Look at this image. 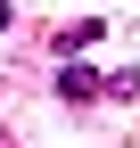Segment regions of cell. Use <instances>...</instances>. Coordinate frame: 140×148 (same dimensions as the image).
Instances as JSON below:
<instances>
[{
    "mask_svg": "<svg viewBox=\"0 0 140 148\" xmlns=\"http://www.w3.org/2000/svg\"><path fill=\"white\" fill-rule=\"evenodd\" d=\"M99 99H140V66H115V74H99Z\"/></svg>",
    "mask_w": 140,
    "mask_h": 148,
    "instance_id": "7a4b0ae2",
    "label": "cell"
},
{
    "mask_svg": "<svg viewBox=\"0 0 140 148\" xmlns=\"http://www.w3.org/2000/svg\"><path fill=\"white\" fill-rule=\"evenodd\" d=\"M58 99H66V107H91V99H99V74H91V66H58Z\"/></svg>",
    "mask_w": 140,
    "mask_h": 148,
    "instance_id": "6da1fadb",
    "label": "cell"
},
{
    "mask_svg": "<svg viewBox=\"0 0 140 148\" xmlns=\"http://www.w3.org/2000/svg\"><path fill=\"white\" fill-rule=\"evenodd\" d=\"M99 33H107V25H99V16H82V25H66V33H58V49H66V58H74V49H91Z\"/></svg>",
    "mask_w": 140,
    "mask_h": 148,
    "instance_id": "3957f363",
    "label": "cell"
}]
</instances>
